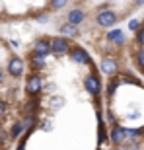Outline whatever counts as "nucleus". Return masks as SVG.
Here are the masks:
<instances>
[{
    "label": "nucleus",
    "instance_id": "f257e3e1",
    "mask_svg": "<svg viewBox=\"0 0 144 150\" xmlns=\"http://www.w3.org/2000/svg\"><path fill=\"white\" fill-rule=\"evenodd\" d=\"M97 23H100L101 28H111V25L117 23V14L111 10H101L97 14Z\"/></svg>",
    "mask_w": 144,
    "mask_h": 150
},
{
    "label": "nucleus",
    "instance_id": "f03ea898",
    "mask_svg": "<svg viewBox=\"0 0 144 150\" xmlns=\"http://www.w3.org/2000/svg\"><path fill=\"white\" fill-rule=\"evenodd\" d=\"M51 47H53V53L55 55H66L68 51H70V45L64 37H55L51 41Z\"/></svg>",
    "mask_w": 144,
    "mask_h": 150
},
{
    "label": "nucleus",
    "instance_id": "7ed1b4c3",
    "mask_svg": "<svg viewBox=\"0 0 144 150\" xmlns=\"http://www.w3.org/2000/svg\"><path fill=\"white\" fill-rule=\"evenodd\" d=\"M33 53L39 57H47L49 53H53V47H51L49 39H39L33 43Z\"/></svg>",
    "mask_w": 144,
    "mask_h": 150
},
{
    "label": "nucleus",
    "instance_id": "20e7f679",
    "mask_svg": "<svg viewBox=\"0 0 144 150\" xmlns=\"http://www.w3.org/2000/svg\"><path fill=\"white\" fill-rule=\"evenodd\" d=\"M70 57H72V61H74V62H80V64H88V62H90L88 53H86L84 49H80V47H74V49L70 51Z\"/></svg>",
    "mask_w": 144,
    "mask_h": 150
},
{
    "label": "nucleus",
    "instance_id": "39448f33",
    "mask_svg": "<svg viewBox=\"0 0 144 150\" xmlns=\"http://www.w3.org/2000/svg\"><path fill=\"white\" fill-rule=\"evenodd\" d=\"M8 70H10L12 76H22L23 74V61L18 59V57H14L10 61V64H8Z\"/></svg>",
    "mask_w": 144,
    "mask_h": 150
},
{
    "label": "nucleus",
    "instance_id": "423d86ee",
    "mask_svg": "<svg viewBox=\"0 0 144 150\" xmlns=\"http://www.w3.org/2000/svg\"><path fill=\"white\" fill-rule=\"evenodd\" d=\"M84 84H86V90H88L92 96H97V94H100L101 86H100V80H97L95 76H88L86 80H84Z\"/></svg>",
    "mask_w": 144,
    "mask_h": 150
},
{
    "label": "nucleus",
    "instance_id": "0eeeda50",
    "mask_svg": "<svg viewBox=\"0 0 144 150\" xmlns=\"http://www.w3.org/2000/svg\"><path fill=\"white\" fill-rule=\"evenodd\" d=\"M101 70L105 74H115L117 72V61L115 59H103L101 61Z\"/></svg>",
    "mask_w": 144,
    "mask_h": 150
},
{
    "label": "nucleus",
    "instance_id": "6e6552de",
    "mask_svg": "<svg viewBox=\"0 0 144 150\" xmlns=\"http://www.w3.org/2000/svg\"><path fill=\"white\" fill-rule=\"evenodd\" d=\"M82 22H84V12L82 10H72L70 14H68V23H70V25L76 28V25H80Z\"/></svg>",
    "mask_w": 144,
    "mask_h": 150
},
{
    "label": "nucleus",
    "instance_id": "1a4fd4ad",
    "mask_svg": "<svg viewBox=\"0 0 144 150\" xmlns=\"http://www.w3.org/2000/svg\"><path fill=\"white\" fill-rule=\"evenodd\" d=\"M107 39H109L111 43H117V45H123L125 43V33H123L121 29H113L107 33Z\"/></svg>",
    "mask_w": 144,
    "mask_h": 150
},
{
    "label": "nucleus",
    "instance_id": "9d476101",
    "mask_svg": "<svg viewBox=\"0 0 144 150\" xmlns=\"http://www.w3.org/2000/svg\"><path fill=\"white\" fill-rule=\"evenodd\" d=\"M39 90H41V78H39V76H29L28 92H29V94H37Z\"/></svg>",
    "mask_w": 144,
    "mask_h": 150
},
{
    "label": "nucleus",
    "instance_id": "9b49d317",
    "mask_svg": "<svg viewBox=\"0 0 144 150\" xmlns=\"http://www.w3.org/2000/svg\"><path fill=\"white\" fill-rule=\"evenodd\" d=\"M123 139H127V133H125L123 129H113V131H111V140H113L115 144H119Z\"/></svg>",
    "mask_w": 144,
    "mask_h": 150
},
{
    "label": "nucleus",
    "instance_id": "f8f14e48",
    "mask_svg": "<svg viewBox=\"0 0 144 150\" xmlns=\"http://www.w3.org/2000/svg\"><path fill=\"white\" fill-rule=\"evenodd\" d=\"M61 33H64V35H76V28L70 25V23H64V25H61Z\"/></svg>",
    "mask_w": 144,
    "mask_h": 150
},
{
    "label": "nucleus",
    "instance_id": "ddd939ff",
    "mask_svg": "<svg viewBox=\"0 0 144 150\" xmlns=\"http://www.w3.org/2000/svg\"><path fill=\"white\" fill-rule=\"evenodd\" d=\"M68 0H51V8H55V10H59V8H64L66 6Z\"/></svg>",
    "mask_w": 144,
    "mask_h": 150
},
{
    "label": "nucleus",
    "instance_id": "4468645a",
    "mask_svg": "<svg viewBox=\"0 0 144 150\" xmlns=\"http://www.w3.org/2000/svg\"><path fill=\"white\" fill-rule=\"evenodd\" d=\"M22 131H23V125H22V123H16V125H14V129H12V137H20V134H22Z\"/></svg>",
    "mask_w": 144,
    "mask_h": 150
},
{
    "label": "nucleus",
    "instance_id": "2eb2a0df",
    "mask_svg": "<svg viewBox=\"0 0 144 150\" xmlns=\"http://www.w3.org/2000/svg\"><path fill=\"white\" fill-rule=\"evenodd\" d=\"M128 28L133 29V31H138V28H140V22H138V20H131V23H128Z\"/></svg>",
    "mask_w": 144,
    "mask_h": 150
},
{
    "label": "nucleus",
    "instance_id": "dca6fc26",
    "mask_svg": "<svg viewBox=\"0 0 144 150\" xmlns=\"http://www.w3.org/2000/svg\"><path fill=\"white\" fill-rule=\"evenodd\" d=\"M136 39H138V43L144 47V28H142V29H138V33H136Z\"/></svg>",
    "mask_w": 144,
    "mask_h": 150
},
{
    "label": "nucleus",
    "instance_id": "f3484780",
    "mask_svg": "<svg viewBox=\"0 0 144 150\" xmlns=\"http://www.w3.org/2000/svg\"><path fill=\"white\" fill-rule=\"evenodd\" d=\"M117 90V82H109V86H107V94H113V92H115Z\"/></svg>",
    "mask_w": 144,
    "mask_h": 150
},
{
    "label": "nucleus",
    "instance_id": "a211bd4d",
    "mask_svg": "<svg viewBox=\"0 0 144 150\" xmlns=\"http://www.w3.org/2000/svg\"><path fill=\"white\" fill-rule=\"evenodd\" d=\"M138 62H140V67H144V49L138 53Z\"/></svg>",
    "mask_w": 144,
    "mask_h": 150
},
{
    "label": "nucleus",
    "instance_id": "6ab92c4d",
    "mask_svg": "<svg viewBox=\"0 0 144 150\" xmlns=\"http://www.w3.org/2000/svg\"><path fill=\"white\" fill-rule=\"evenodd\" d=\"M4 113H6V103H4V101H0V117L4 115Z\"/></svg>",
    "mask_w": 144,
    "mask_h": 150
},
{
    "label": "nucleus",
    "instance_id": "aec40b11",
    "mask_svg": "<svg viewBox=\"0 0 144 150\" xmlns=\"http://www.w3.org/2000/svg\"><path fill=\"white\" fill-rule=\"evenodd\" d=\"M136 4H144V0H136Z\"/></svg>",
    "mask_w": 144,
    "mask_h": 150
},
{
    "label": "nucleus",
    "instance_id": "412c9836",
    "mask_svg": "<svg viewBox=\"0 0 144 150\" xmlns=\"http://www.w3.org/2000/svg\"><path fill=\"white\" fill-rule=\"evenodd\" d=\"M2 78H4V76H2V72H0V82H2Z\"/></svg>",
    "mask_w": 144,
    "mask_h": 150
}]
</instances>
